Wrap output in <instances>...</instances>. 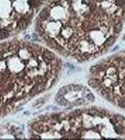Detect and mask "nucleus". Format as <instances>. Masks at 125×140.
I'll return each instance as SVG.
<instances>
[{
  "label": "nucleus",
  "instance_id": "obj_6",
  "mask_svg": "<svg viewBox=\"0 0 125 140\" xmlns=\"http://www.w3.org/2000/svg\"><path fill=\"white\" fill-rule=\"evenodd\" d=\"M122 28V24L121 23H119L116 25L114 28V31L116 34L120 33Z\"/></svg>",
  "mask_w": 125,
  "mask_h": 140
},
{
  "label": "nucleus",
  "instance_id": "obj_5",
  "mask_svg": "<svg viewBox=\"0 0 125 140\" xmlns=\"http://www.w3.org/2000/svg\"><path fill=\"white\" fill-rule=\"evenodd\" d=\"M68 92H69V86L62 87L59 90L57 94L61 96H63Z\"/></svg>",
  "mask_w": 125,
  "mask_h": 140
},
{
  "label": "nucleus",
  "instance_id": "obj_4",
  "mask_svg": "<svg viewBox=\"0 0 125 140\" xmlns=\"http://www.w3.org/2000/svg\"><path fill=\"white\" fill-rule=\"evenodd\" d=\"M45 103V99L43 98L38 99L33 103V107H40Z\"/></svg>",
  "mask_w": 125,
  "mask_h": 140
},
{
  "label": "nucleus",
  "instance_id": "obj_1",
  "mask_svg": "<svg viewBox=\"0 0 125 140\" xmlns=\"http://www.w3.org/2000/svg\"><path fill=\"white\" fill-rule=\"evenodd\" d=\"M68 138L85 139L125 138V118L102 108L76 110L68 116Z\"/></svg>",
  "mask_w": 125,
  "mask_h": 140
},
{
  "label": "nucleus",
  "instance_id": "obj_3",
  "mask_svg": "<svg viewBox=\"0 0 125 140\" xmlns=\"http://www.w3.org/2000/svg\"><path fill=\"white\" fill-rule=\"evenodd\" d=\"M55 99L57 103L62 106H67L68 105L69 102L66 99H65L63 96L57 95Z\"/></svg>",
  "mask_w": 125,
  "mask_h": 140
},
{
  "label": "nucleus",
  "instance_id": "obj_2",
  "mask_svg": "<svg viewBox=\"0 0 125 140\" xmlns=\"http://www.w3.org/2000/svg\"><path fill=\"white\" fill-rule=\"evenodd\" d=\"M88 84L106 99L125 108V52L93 66Z\"/></svg>",
  "mask_w": 125,
  "mask_h": 140
}]
</instances>
